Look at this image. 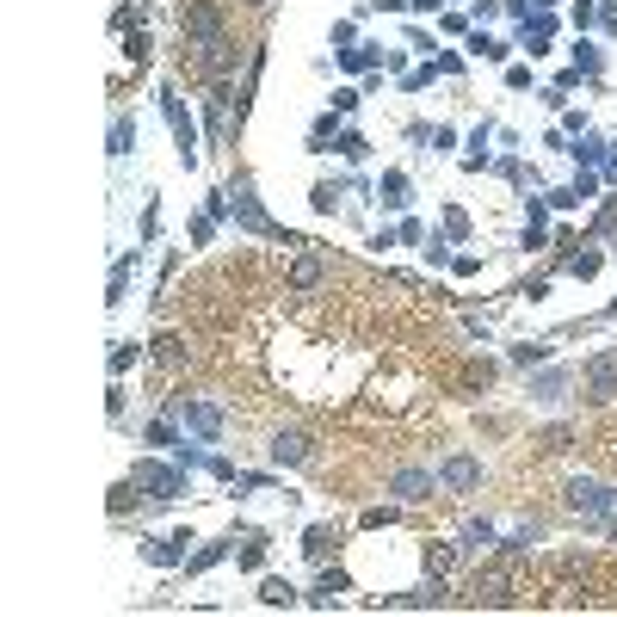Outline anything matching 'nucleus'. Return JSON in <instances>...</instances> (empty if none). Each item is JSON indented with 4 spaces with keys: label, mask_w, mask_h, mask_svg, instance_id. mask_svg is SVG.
<instances>
[{
    "label": "nucleus",
    "mask_w": 617,
    "mask_h": 617,
    "mask_svg": "<svg viewBox=\"0 0 617 617\" xmlns=\"http://www.w3.org/2000/svg\"><path fill=\"white\" fill-rule=\"evenodd\" d=\"M179 31H186L192 44H216V38H223V13H216V0H186V7H179Z\"/></svg>",
    "instance_id": "f257e3e1"
},
{
    "label": "nucleus",
    "mask_w": 617,
    "mask_h": 617,
    "mask_svg": "<svg viewBox=\"0 0 617 617\" xmlns=\"http://www.w3.org/2000/svg\"><path fill=\"white\" fill-rule=\"evenodd\" d=\"M587 395H593V402H611V395H617V352L593 358V371H587Z\"/></svg>",
    "instance_id": "f03ea898"
},
{
    "label": "nucleus",
    "mask_w": 617,
    "mask_h": 617,
    "mask_svg": "<svg viewBox=\"0 0 617 617\" xmlns=\"http://www.w3.org/2000/svg\"><path fill=\"white\" fill-rule=\"evenodd\" d=\"M247 7H266V0H247Z\"/></svg>",
    "instance_id": "7ed1b4c3"
}]
</instances>
